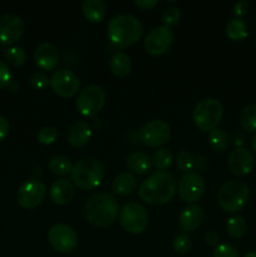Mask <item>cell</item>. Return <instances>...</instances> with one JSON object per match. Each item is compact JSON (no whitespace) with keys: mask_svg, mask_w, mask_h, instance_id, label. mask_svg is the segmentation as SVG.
<instances>
[{"mask_svg":"<svg viewBox=\"0 0 256 257\" xmlns=\"http://www.w3.org/2000/svg\"><path fill=\"white\" fill-rule=\"evenodd\" d=\"M82 10L84 17L92 23H100L105 17L104 2L102 0H84L82 4Z\"/></svg>","mask_w":256,"mask_h":257,"instance_id":"44dd1931","label":"cell"},{"mask_svg":"<svg viewBox=\"0 0 256 257\" xmlns=\"http://www.w3.org/2000/svg\"><path fill=\"white\" fill-rule=\"evenodd\" d=\"M143 33V25L138 18L132 14H118L110 19L107 34L110 43L118 48L135 44Z\"/></svg>","mask_w":256,"mask_h":257,"instance_id":"7a4b0ae2","label":"cell"},{"mask_svg":"<svg viewBox=\"0 0 256 257\" xmlns=\"http://www.w3.org/2000/svg\"><path fill=\"white\" fill-rule=\"evenodd\" d=\"M128 168L138 175H145L152 168V160L143 152H132L125 160Z\"/></svg>","mask_w":256,"mask_h":257,"instance_id":"603a6c76","label":"cell"},{"mask_svg":"<svg viewBox=\"0 0 256 257\" xmlns=\"http://www.w3.org/2000/svg\"><path fill=\"white\" fill-rule=\"evenodd\" d=\"M191 246H192V242H191L190 237L186 235H178L173 241V248L176 252L181 253V255L187 253L191 250Z\"/></svg>","mask_w":256,"mask_h":257,"instance_id":"d590c367","label":"cell"},{"mask_svg":"<svg viewBox=\"0 0 256 257\" xmlns=\"http://www.w3.org/2000/svg\"><path fill=\"white\" fill-rule=\"evenodd\" d=\"M246 230H247V225H246V221L242 216L236 215L227 220V223H226V231H227V233L231 237H242L246 233Z\"/></svg>","mask_w":256,"mask_h":257,"instance_id":"83f0119b","label":"cell"},{"mask_svg":"<svg viewBox=\"0 0 256 257\" xmlns=\"http://www.w3.org/2000/svg\"><path fill=\"white\" fill-rule=\"evenodd\" d=\"M50 87L58 95L64 98L73 97L79 90V78L75 73L68 69L55 70L49 79Z\"/></svg>","mask_w":256,"mask_h":257,"instance_id":"4fadbf2b","label":"cell"},{"mask_svg":"<svg viewBox=\"0 0 256 257\" xmlns=\"http://www.w3.org/2000/svg\"><path fill=\"white\" fill-rule=\"evenodd\" d=\"M243 257H256V252H247Z\"/></svg>","mask_w":256,"mask_h":257,"instance_id":"ee69618b","label":"cell"},{"mask_svg":"<svg viewBox=\"0 0 256 257\" xmlns=\"http://www.w3.org/2000/svg\"><path fill=\"white\" fill-rule=\"evenodd\" d=\"M118 202L110 193H95L88 198L84 206L87 221L98 227H108L118 216Z\"/></svg>","mask_w":256,"mask_h":257,"instance_id":"3957f363","label":"cell"},{"mask_svg":"<svg viewBox=\"0 0 256 257\" xmlns=\"http://www.w3.org/2000/svg\"><path fill=\"white\" fill-rule=\"evenodd\" d=\"M24 22L17 14H4L0 17V44L10 45L20 39L24 33Z\"/></svg>","mask_w":256,"mask_h":257,"instance_id":"9a60e30c","label":"cell"},{"mask_svg":"<svg viewBox=\"0 0 256 257\" xmlns=\"http://www.w3.org/2000/svg\"><path fill=\"white\" fill-rule=\"evenodd\" d=\"M206 188L202 176L196 172H187L178 181V195L185 202H195L203 195Z\"/></svg>","mask_w":256,"mask_h":257,"instance_id":"5bb4252c","label":"cell"},{"mask_svg":"<svg viewBox=\"0 0 256 257\" xmlns=\"http://www.w3.org/2000/svg\"><path fill=\"white\" fill-rule=\"evenodd\" d=\"M203 217H205V213H203L202 207L198 205H191L183 208L182 212L180 213L178 223L183 231H193L200 227Z\"/></svg>","mask_w":256,"mask_h":257,"instance_id":"ac0fdd59","label":"cell"},{"mask_svg":"<svg viewBox=\"0 0 256 257\" xmlns=\"http://www.w3.org/2000/svg\"><path fill=\"white\" fill-rule=\"evenodd\" d=\"M9 130L10 124L8 122V119L5 117H3V115H0V142L7 137L8 133H9Z\"/></svg>","mask_w":256,"mask_h":257,"instance_id":"ab89813d","label":"cell"},{"mask_svg":"<svg viewBox=\"0 0 256 257\" xmlns=\"http://www.w3.org/2000/svg\"><path fill=\"white\" fill-rule=\"evenodd\" d=\"M181 19V12L178 8L176 7H168L163 10L162 13V22L165 27H175L180 23Z\"/></svg>","mask_w":256,"mask_h":257,"instance_id":"1f68e13d","label":"cell"},{"mask_svg":"<svg viewBox=\"0 0 256 257\" xmlns=\"http://www.w3.org/2000/svg\"><path fill=\"white\" fill-rule=\"evenodd\" d=\"M251 146H252V150H253V152L256 153V135L253 136V138H252V143H251Z\"/></svg>","mask_w":256,"mask_h":257,"instance_id":"7bdbcfd3","label":"cell"},{"mask_svg":"<svg viewBox=\"0 0 256 257\" xmlns=\"http://www.w3.org/2000/svg\"><path fill=\"white\" fill-rule=\"evenodd\" d=\"M47 195L45 185L39 180H28L18 188L17 202L20 207L32 208L38 207L44 201Z\"/></svg>","mask_w":256,"mask_h":257,"instance_id":"30bf717a","label":"cell"},{"mask_svg":"<svg viewBox=\"0 0 256 257\" xmlns=\"http://www.w3.org/2000/svg\"><path fill=\"white\" fill-rule=\"evenodd\" d=\"M30 82H32L33 87L37 89H44L48 84H49V78L44 72H35L30 77Z\"/></svg>","mask_w":256,"mask_h":257,"instance_id":"8d00e7d4","label":"cell"},{"mask_svg":"<svg viewBox=\"0 0 256 257\" xmlns=\"http://www.w3.org/2000/svg\"><path fill=\"white\" fill-rule=\"evenodd\" d=\"M105 104V92L99 85H88L78 95L75 107L80 114L85 117H94Z\"/></svg>","mask_w":256,"mask_h":257,"instance_id":"52a82bcc","label":"cell"},{"mask_svg":"<svg viewBox=\"0 0 256 257\" xmlns=\"http://www.w3.org/2000/svg\"><path fill=\"white\" fill-rule=\"evenodd\" d=\"M119 222L127 232L141 233L148 225V213L140 203H127L119 212Z\"/></svg>","mask_w":256,"mask_h":257,"instance_id":"ba28073f","label":"cell"},{"mask_svg":"<svg viewBox=\"0 0 256 257\" xmlns=\"http://www.w3.org/2000/svg\"><path fill=\"white\" fill-rule=\"evenodd\" d=\"M212 257H240V253L237 248L231 243H221L215 247Z\"/></svg>","mask_w":256,"mask_h":257,"instance_id":"e575fe53","label":"cell"},{"mask_svg":"<svg viewBox=\"0 0 256 257\" xmlns=\"http://www.w3.org/2000/svg\"><path fill=\"white\" fill-rule=\"evenodd\" d=\"M58 137V130L54 125H47V127L40 128L38 132V142L42 145H52L55 142Z\"/></svg>","mask_w":256,"mask_h":257,"instance_id":"d6a6232c","label":"cell"},{"mask_svg":"<svg viewBox=\"0 0 256 257\" xmlns=\"http://www.w3.org/2000/svg\"><path fill=\"white\" fill-rule=\"evenodd\" d=\"M223 114L222 104L216 98H205L200 100L192 113L196 127L202 132L216 130Z\"/></svg>","mask_w":256,"mask_h":257,"instance_id":"8992f818","label":"cell"},{"mask_svg":"<svg viewBox=\"0 0 256 257\" xmlns=\"http://www.w3.org/2000/svg\"><path fill=\"white\" fill-rule=\"evenodd\" d=\"M48 168H49L50 172L54 173V175L64 176L70 173L73 166L69 158L65 157V156H54V157L50 158L49 162H48Z\"/></svg>","mask_w":256,"mask_h":257,"instance_id":"484cf974","label":"cell"},{"mask_svg":"<svg viewBox=\"0 0 256 257\" xmlns=\"http://www.w3.org/2000/svg\"><path fill=\"white\" fill-rule=\"evenodd\" d=\"M228 170L237 176L247 175L255 166V157L252 152L245 147H238L230 153L227 158Z\"/></svg>","mask_w":256,"mask_h":257,"instance_id":"2e32d148","label":"cell"},{"mask_svg":"<svg viewBox=\"0 0 256 257\" xmlns=\"http://www.w3.org/2000/svg\"><path fill=\"white\" fill-rule=\"evenodd\" d=\"M233 10H235L236 15H238V17H242V15H245L246 13H247L248 3L246 2V0H240V2H237L235 4Z\"/></svg>","mask_w":256,"mask_h":257,"instance_id":"f35d334b","label":"cell"},{"mask_svg":"<svg viewBox=\"0 0 256 257\" xmlns=\"http://www.w3.org/2000/svg\"><path fill=\"white\" fill-rule=\"evenodd\" d=\"M250 191L246 183L238 180H230L223 183L217 192L218 205L226 212H237L248 201Z\"/></svg>","mask_w":256,"mask_h":257,"instance_id":"5b68a950","label":"cell"},{"mask_svg":"<svg viewBox=\"0 0 256 257\" xmlns=\"http://www.w3.org/2000/svg\"><path fill=\"white\" fill-rule=\"evenodd\" d=\"M114 193L120 196H127L133 193V191L137 188V180L135 176L130 172H120L114 178L112 185Z\"/></svg>","mask_w":256,"mask_h":257,"instance_id":"7402d4cb","label":"cell"},{"mask_svg":"<svg viewBox=\"0 0 256 257\" xmlns=\"http://www.w3.org/2000/svg\"><path fill=\"white\" fill-rule=\"evenodd\" d=\"M177 190L175 177L166 171H157L148 176L140 186L138 195L150 205H163L170 202Z\"/></svg>","mask_w":256,"mask_h":257,"instance_id":"6da1fadb","label":"cell"},{"mask_svg":"<svg viewBox=\"0 0 256 257\" xmlns=\"http://www.w3.org/2000/svg\"><path fill=\"white\" fill-rule=\"evenodd\" d=\"M49 195L53 202L57 203V205H67L72 201L73 196H74V187H73L70 181L60 178V180L54 181L52 183Z\"/></svg>","mask_w":256,"mask_h":257,"instance_id":"d6986e66","label":"cell"},{"mask_svg":"<svg viewBox=\"0 0 256 257\" xmlns=\"http://www.w3.org/2000/svg\"><path fill=\"white\" fill-rule=\"evenodd\" d=\"M173 33L165 25L152 28L146 35L145 47L150 54L161 55L167 52L173 43Z\"/></svg>","mask_w":256,"mask_h":257,"instance_id":"7c38bea8","label":"cell"},{"mask_svg":"<svg viewBox=\"0 0 256 257\" xmlns=\"http://www.w3.org/2000/svg\"><path fill=\"white\" fill-rule=\"evenodd\" d=\"M72 181L83 190H93L98 187L104 177V167L102 162L94 157H87L78 161L70 171Z\"/></svg>","mask_w":256,"mask_h":257,"instance_id":"277c9868","label":"cell"},{"mask_svg":"<svg viewBox=\"0 0 256 257\" xmlns=\"http://www.w3.org/2000/svg\"><path fill=\"white\" fill-rule=\"evenodd\" d=\"M173 156L170 150L167 148H158L152 156V163L160 171H166L172 165Z\"/></svg>","mask_w":256,"mask_h":257,"instance_id":"f546056e","label":"cell"},{"mask_svg":"<svg viewBox=\"0 0 256 257\" xmlns=\"http://www.w3.org/2000/svg\"><path fill=\"white\" fill-rule=\"evenodd\" d=\"M34 60L43 70H53L59 63V52L52 43H40L34 50Z\"/></svg>","mask_w":256,"mask_h":257,"instance_id":"e0dca14e","label":"cell"},{"mask_svg":"<svg viewBox=\"0 0 256 257\" xmlns=\"http://www.w3.org/2000/svg\"><path fill=\"white\" fill-rule=\"evenodd\" d=\"M208 143L212 147V150L217 151V152H222L226 148L228 147V135L223 130H213L211 131L210 135H208Z\"/></svg>","mask_w":256,"mask_h":257,"instance_id":"f1b7e54d","label":"cell"},{"mask_svg":"<svg viewBox=\"0 0 256 257\" xmlns=\"http://www.w3.org/2000/svg\"><path fill=\"white\" fill-rule=\"evenodd\" d=\"M131 68H132V62L128 54L124 52H117L113 54L109 62V69L117 77H125L130 74Z\"/></svg>","mask_w":256,"mask_h":257,"instance_id":"cb8c5ba5","label":"cell"},{"mask_svg":"<svg viewBox=\"0 0 256 257\" xmlns=\"http://www.w3.org/2000/svg\"><path fill=\"white\" fill-rule=\"evenodd\" d=\"M205 241H206V243H207V245L218 246L220 236H218L216 232H213V231H208V232L205 235Z\"/></svg>","mask_w":256,"mask_h":257,"instance_id":"60d3db41","label":"cell"},{"mask_svg":"<svg viewBox=\"0 0 256 257\" xmlns=\"http://www.w3.org/2000/svg\"><path fill=\"white\" fill-rule=\"evenodd\" d=\"M140 140L147 147H158L170 140L171 127L167 122L161 119L151 120L140 130Z\"/></svg>","mask_w":256,"mask_h":257,"instance_id":"8fae6325","label":"cell"},{"mask_svg":"<svg viewBox=\"0 0 256 257\" xmlns=\"http://www.w3.org/2000/svg\"><path fill=\"white\" fill-rule=\"evenodd\" d=\"M90 136H92V130H90L88 122L78 120L70 127L69 132H68V141L73 147H82L85 143H88Z\"/></svg>","mask_w":256,"mask_h":257,"instance_id":"ffe728a7","label":"cell"},{"mask_svg":"<svg viewBox=\"0 0 256 257\" xmlns=\"http://www.w3.org/2000/svg\"><path fill=\"white\" fill-rule=\"evenodd\" d=\"M48 240L52 247L58 252H72L78 246V233L65 223H57L52 226L48 232Z\"/></svg>","mask_w":256,"mask_h":257,"instance_id":"9c48e42d","label":"cell"},{"mask_svg":"<svg viewBox=\"0 0 256 257\" xmlns=\"http://www.w3.org/2000/svg\"><path fill=\"white\" fill-rule=\"evenodd\" d=\"M12 82V72L4 60L0 59V89L7 88Z\"/></svg>","mask_w":256,"mask_h":257,"instance_id":"74e56055","label":"cell"},{"mask_svg":"<svg viewBox=\"0 0 256 257\" xmlns=\"http://www.w3.org/2000/svg\"><path fill=\"white\" fill-rule=\"evenodd\" d=\"M135 4L142 9H152L158 4L157 0H136Z\"/></svg>","mask_w":256,"mask_h":257,"instance_id":"b9f144b4","label":"cell"},{"mask_svg":"<svg viewBox=\"0 0 256 257\" xmlns=\"http://www.w3.org/2000/svg\"><path fill=\"white\" fill-rule=\"evenodd\" d=\"M4 58L9 64L19 67L24 64L27 60V53L20 47H10L4 50Z\"/></svg>","mask_w":256,"mask_h":257,"instance_id":"4dcf8cb0","label":"cell"},{"mask_svg":"<svg viewBox=\"0 0 256 257\" xmlns=\"http://www.w3.org/2000/svg\"><path fill=\"white\" fill-rule=\"evenodd\" d=\"M226 34L230 39L235 40V42H240V40L245 39L247 37V25L240 18H233L226 24Z\"/></svg>","mask_w":256,"mask_h":257,"instance_id":"d4e9b609","label":"cell"},{"mask_svg":"<svg viewBox=\"0 0 256 257\" xmlns=\"http://www.w3.org/2000/svg\"><path fill=\"white\" fill-rule=\"evenodd\" d=\"M177 166L181 171L190 172L195 167V158L188 151H181L177 156Z\"/></svg>","mask_w":256,"mask_h":257,"instance_id":"836d02e7","label":"cell"},{"mask_svg":"<svg viewBox=\"0 0 256 257\" xmlns=\"http://www.w3.org/2000/svg\"><path fill=\"white\" fill-rule=\"evenodd\" d=\"M240 124L247 132L256 131V104L245 105L240 113Z\"/></svg>","mask_w":256,"mask_h":257,"instance_id":"4316f807","label":"cell"}]
</instances>
